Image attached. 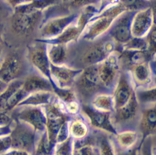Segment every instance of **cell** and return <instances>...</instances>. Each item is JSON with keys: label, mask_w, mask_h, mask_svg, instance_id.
<instances>
[{"label": "cell", "mask_w": 156, "mask_h": 155, "mask_svg": "<svg viewBox=\"0 0 156 155\" xmlns=\"http://www.w3.org/2000/svg\"><path fill=\"white\" fill-rule=\"evenodd\" d=\"M72 89L80 104H90L91 99L100 93H112L101 84L98 75V64L83 69Z\"/></svg>", "instance_id": "obj_1"}, {"label": "cell", "mask_w": 156, "mask_h": 155, "mask_svg": "<svg viewBox=\"0 0 156 155\" xmlns=\"http://www.w3.org/2000/svg\"><path fill=\"white\" fill-rule=\"evenodd\" d=\"M125 10L121 4L117 3L98 12L87 24L79 41H94L105 35L115 19Z\"/></svg>", "instance_id": "obj_2"}, {"label": "cell", "mask_w": 156, "mask_h": 155, "mask_svg": "<svg viewBox=\"0 0 156 155\" xmlns=\"http://www.w3.org/2000/svg\"><path fill=\"white\" fill-rule=\"evenodd\" d=\"M44 12L27 7L26 4L14 8V12L10 17L12 30L18 34L30 33L41 23Z\"/></svg>", "instance_id": "obj_3"}, {"label": "cell", "mask_w": 156, "mask_h": 155, "mask_svg": "<svg viewBox=\"0 0 156 155\" xmlns=\"http://www.w3.org/2000/svg\"><path fill=\"white\" fill-rule=\"evenodd\" d=\"M39 136L40 133L36 132L30 125L13 119L10 134L13 149L22 150L32 155L35 150Z\"/></svg>", "instance_id": "obj_4"}, {"label": "cell", "mask_w": 156, "mask_h": 155, "mask_svg": "<svg viewBox=\"0 0 156 155\" xmlns=\"http://www.w3.org/2000/svg\"><path fill=\"white\" fill-rule=\"evenodd\" d=\"M90 42L91 45L84 49L80 59L81 63L85 65L84 68L101 63L111 53L116 51V44L107 33Z\"/></svg>", "instance_id": "obj_5"}, {"label": "cell", "mask_w": 156, "mask_h": 155, "mask_svg": "<svg viewBox=\"0 0 156 155\" xmlns=\"http://www.w3.org/2000/svg\"><path fill=\"white\" fill-rule=\"evenodd\" d=\"M140 111V106L135 94L126 104L113 110L111 114V119L117 132H118L119 128H125L123 131L136 130L133 126L136 124V128L138 126Z\"/></svg>", "instance_id": "obj_6"}, {"label": "cell", "mask_w": 156, "mask_h": 155, "mask_svg": "<svg viewBox=\"0 0 156 155\" xmlns=\"http://www.w3.org/2000/svg\"><path fill=\"white\" fill-rule=\"evenodd\" d=\"M10 116L30 125L38 133H42L46 128V116L43 107L39 106H18L14 108Z\"/></svg>", "instance_id": "obj_7"}, {"label": "cell", "mask_w": 156, "mask_h": 155, "mask_svg": "<svg viewBox=\"0 0 156 155\" xmlns=\"http://www.w3.org/2000/svg\"><path fill=\"white\" fill-rule=\"evenodd\" d=\"M80 113L87 119L90 127L102 132L115 136L117 133L111 119L110 112H100L89 104H81Z\"/></svg>", "instance_id": "obj_8"}, {"label": "cell", "mask_w": 156, "mask_h": 155, "mask_svg": "<svg viewBox=\"0 0 156 155\" xmlns=\"http://www.w3.org/2000/svg\"><path fill=\"white\" fill-rule=\"evenodd\" d=\"M121 71V66L119 54L117 51L111 53L106 59L98 64V75L101 84L111 92H113Z\"/></svg>", "instance_id": "obj_9"}, {"label": "cell", "mask_w": 156, "mask_h": 155, "mask_svg": "<svg viewBox=\"0 0 156 155\" xmlns=\"http://www.w3.org/2000/svg\"><path fill=\"white\" fill-rule=\"evenodd\" d=\"M135 13L136 12L128 10L123 12L121 15H119L115 19L107 32V34L113 39L117 45L116 51L133 37L131 24Z\"/></svg>", "instance_id": "obj_10"}, {"label": "cell", "mask_w": 156, "mask_h": 155, "mask_svg": "<svg viewBox=\"0 0 156 155\" xmlns=\"http://www.w3.org/2000/svg\"><path fill=\"white\" fill-rule=\"evenodd\" d=\"M27 58L29 63L37 72L51 82L50 62L47 55V44L35 41L28 46Z\"/></svg>", "instance_id": "obj_11"}, {"label": "cell", "mask_w": 156, "mask_h": 155, "mask_svg": "<svg viewBox=\"0 0 156 155\" xmlns=\"http://www.w3.org/2000/svg\"><path fill=\"white\" fill-rule=\"evenodd\" d=\"M127 71L129 72L134 89L155 86V58L136 65Z\"/></svg>", "instance_id": "obj_12"}, {"label": "cell", "mask_w": 156, "mask_h": 155, "mask_svg": "<svg viewBox=\"0 0 156 155\" xmlns=\"http://www.w3.org/2000/svg\"><path fill=\"white\" fill-rule=\"evenodd\" d=\"M23 61L15 54H8L0 62V81L6 84L18 79H23L28 74Z\"/></svg>", "instance_id": "obj_13"}, {"label": "cell", "mask_w": 156, "mask_h": 155, "mask_svg": "<svg viewBox=\"0 0 156 155\" xmlns=\"http://www.w3.org/2000/svg\"><path fill=\"white\" fill-rule=\"evenodd\" d=\"M134 94L135 89L129 72L125 70H121L117 83L112 92L114 109L121 108L126 104Z\"/></svg>", "instance_id": "obj_14"}, {"label": "cell", "mask_w": 156, "mask_h": 155, "mask_svg": "<svg viewBox=\"0 0 156 155\" xmlns=\"http://www.w3.org/2000/svg\"><path fill=\"white\" fill-rule=\"evenodd\" d=\"M78 14H69L59 16L56 18L48 20L39 29V36L41 39H49L61 33L71 24L75 23Z\"/></svg>", "instance_id": "obj_15"}, {"label": "cell", "mask_w": 156, "mask_h": 155, "mask_svg": "<svg viewBox=\"0 0 156 155\" xmlns=\"http://www.w3.org/2000/svg\"><path fill=\"white\" fill-rule=\"evenodd\" d=\"M154 24V13L151 6L138 10L135 13L132 20V35L134 37L144 38Z\"/></svg>", "instance_id": "obj_16"}, {"label": "cell", "mask_w": 156, "mask_h": 155, "mask_svg": "<svg viewBox=\"0 0 156 155\" xmlns=\"http://www.w3.org/2000/svg\"><path fill=\"white\" fill-rule=\"evenodd\" d=\"M83 69L74 68L69 66H55L50 63L51 83L60 88H72L75 79Z\"/></svg>", "instance_id": "obj_17"}, {"label": "cell", "mask_w": 156, "mask_h": 155, "mask_svg": "<svg viewBox=\"0 0 156 155\" xmlns=\"http://www.w3.org/2000/svg\"><path fill=\"white\" fill-rule=\"evenodd\" d=\"M156 128V105L147 106L141 108L140 116L138 122L139 133L140 134V144L147 138L155 136Z\"/></svg>", "instance_id": "obj_18"}, {"label": "cell", "mask_w": 156, "mask_h": 155, "mask_svg": "<svg viewBox=\"0 0 156 155\" xmlns=\"http://www.w3.org/2000/svg\"><path fill=\"white\" fill-rule=\"evenodd\" d=\"M22 87L28 94L37 91H52L51 82L37 71L29 73L24 78Z\"/></svg>", "instance_id": "obj_19"}, {"label": "cell", "mask_w": 156, "mask_h": 155, "mask_svg": "<svg viewBox=\"0 0 156 155\" xmlns=\"http://www.w3.org/2000/svg\"><path fill=\"white\" fill-rule=\"evenodd\" d=\"M68 134L73 140H81L90 136V125L81 113L71 116L68 120Z\"/></svg>", "instance_id": "obj_20"}, {"label": "cell", "mask_w": 156, "mask_h": 155, "mask_svg": "<svg viewBox=\"0 0 156 155\" xmlns=\"http://www.w3.org/2000/svg\"><path fill=\"white\" fill-rule=\"evenodd\" d=\"M80 36H81V33L75 22L55 37L49 38V39L38 38L36 41L45 44H62V45L68 46L70 44L79 41Z\"/></svg>", "instance_id": "obj_21"}, {"label": "cell", "mask_w": 156, "mask_h": 155, "mask_svg": "<svg viewBox=\"0 0 156 155\" xmlns=\"http://www.w3.org/2000/svg\"><path fill=\"white\" fill-rule=\"evenodd\" d=\"M117 52L119 54L121 66H125V69H124L125 71H129L131 67H134L136 65L155 58V56H151L147 51L121 50Z\"/></svg>", "instance_id": "obj_22"}, {"label": "cell", "mask_w": 156, "mask_h": 155, "mask_svg": "<svg viewBox=\"0 0 156 155\" xmlns=\"http://www.w3.org/2000/svg\"><path fill=\"white\" fill-rule=\"evenodd\" d=\"M47 55L50 63L55 66H67L69 61L68 46L47 44Z\"/></svg>", "instance_id": "obj_23"}, {"label": "cell", "mask_w": 156, "mask_h": 155, "mask_svg": "<svg viewBox=\"0 0 156 155\" xmlns=\"http://www.w3.org/2000/svg\"><path fill=\"white\" fill-rule=\"evenodd\" d=\"M113 137L117 145L124 151L133 149L138 143L139 140H141L140 134L137 130H125L118 132Z\"/></svg>", "instance_id": "obj_24"}, {"label": "cell", "mask_w": 156, "mask_h": 155, "mask_svg": "<svg viewBox=\"0 0 156 155\" xmlns=\"http://www.w3.org/2000/svg\"><path fill=\"white\" fill-rule=\"evenodd\" d=\"M55 98V95L52 91H37L28 94L26 98L18 104V106L43 107L51 104Z\"/></svg>", "instance_id": "obj_25"}, {"label": "cell", "mask_w": 156, "mask_h": 155, "mask_svg": "<svg viewBox=\"0 0 156 155\" xmlns=\"http://www.w3.org/2000/svg\"><path fill=\"white\" fill-rule=\"evenodd\" d=\"M90 105L94 109L104 112H112L114 109L112 93H100L91 99Z\"/></svg>", "instance_id": "obj_26"}, {"label": "cell", "mask_w": 156, "mask_h": 155, "mask_svg": "<svg viewBox=\"0 0 156 155\" xmlns=\"http://www.w3.org/2000/svg\"><path fill=\"white\" fill-rule=\"evenodd\" d=\"M72 155H98V145L91 142L89 136L81 140H73Z\"/></svg>", "instance_id": "obj_27"}, {"label": "cell", "mask_w": 156, "mask_h": 155, "mask_svg": "<svg viewBox=\"0 0 156 155\" xmlns=\"http://www.w3.org/2000/svg\"><path fill=\"white\" fill-rule=\"evenodd\" d=\"M135 95L140 108L153 105L156 103L155 86L147 88L135 89Z\"/></svg>", "instance_id": "obj_28"}, {"label": "cell", "mask_w": 156, "mask_h": 155, "mask_svg": "<svg viewBox=\"0 0 156 155\" xmlns=\"http://www.w3.org/2000/svg\"><path fill=\"white\" fill-rule=\"evenodd\" d=\"M81 9L82 10L78 14V17L75 21V25L82 34L83 30H85L86 26H87V24L89 23L90 21L98 13V7L94 5H88Z\"/></svg>", "instance_id": "obj_29"}, {"label": "cell", "mask_w": 156, "mask_h": 155, "mask_svg": "<svg viewBox=\"0 0 156 155\" xmlns=\"http://www.w3.org/2000/svg\"><path fill=\"white\" fill-rule=\"evenodd\" d=\"M55 148L50 143L47 133L44 131L40 134L35 150L32 155H53Z\"/></svg>", "instance_id": "obj_30"}, {"label": "cell", "mask_w": 156, "mask_h": 155, "mask_svg": "<svg viewBox=\"0 0 156 155\" xmlns=\"http://www.w3.org/2000/svg\"><path fill=\"white\" fill-rule=\"evenodd\" d=\"M98 155H117L114 144L109 136L101 134L98 139Z\"/></svg>", "instance_id": "obj_31"}, {"label": "cell", "mask_w": 156, "mask_h": 155, "mask_svg": "<svg viewBox=\"0 0 156 155\" xmlns=\"http://www.w3.org/2000/svg\"><path fill=\"white\" fill-rule=\"evenodd\" d=\"M121 50L147 51V44L145 37L138 38L133 37L127 43L119 48L117 51H121Z\"/></svg>", "instance_id": "obj_32"}, {"label": "cell", "mask_w": 156, "mask_h": 155, "mask_svg": "<svg viewBox=\"0 0 156 155\" xmlns=\"http://www.w3.org/2000/svg\"><path fill=\"white\" fill-rule=\"evenodd\" d=\"M119 3L128 11L136 12L149 6L148 0H119Z\"/></svg>", "instance_id": "obj_33"}, {"label": "cell", "mask_w": 156, "mask_h": 155, "mask_svg": "<svg viewBox=\"0 0 156 155\" xmlns=\"http://www.w3.org/2000/svg\"><path fill=\"white\" fill-rule=\"evenodd\" d=\"M73 139L69 137L65 141L56 145L53 155H72Z\"/></svg>", "instance_id": "obj_34"}, {"label": "cell", "mask_w": 156, "mask_h": 155, "mask_svg": "<svg viewBox=\"0 0 156 155\" xmlns=\"http://www.w3.org/2000/svg\"><path fill=\"white\" fill-rule=\"evenodd\" d=\"M147 44V52L151 57L155 56L156 51V26L154 24L147 35L145 37Z\"/></svg>", "instance_id": "obj_35"}, {"label": "cell", "mask_w": 156, "mask_h": 155, "mask_svg": "<svg viewBox=\"0 0 156 155\" xmlns=\"http://www.w3.org/2000/svg\"><path fill=\"white\" fill-rule=\"evenodd\" d=\"M14 12V8L6 2V0H0V24H3L4 21L10 18Z\"/></svg>", "instance_id": "obj_36"}, {"label": "cell", "mask_w": 156, "mask_h": 155, "mask_svg": "<svg viewBox=\"0 0 156 155\" xmlns=\"http://www.w3.org/2000/svg\"><path fill=\"white\" fill-rule=\"evenodd\" d=\"M69 6L71 8H83L88 5H94L98 7L100 5V0H68Z\"/></svg>", "instance_id": "obj_37"}, {"label": "cell", "mask_w": 156, "mask_h": 155, "mask_svg": "<svg viewBox=\"0 0 156 155\" xmlns=\"http://www.w3.org/2000/svg\"><path fill=\"white\" fill-rule=\"evenodd\" d=\"M12 149V143L10 135L0 138V155L4 154Z\"/></svg>", "instance_id": "obj_38"}, {"label": "cell", "mask_w": 156, "mask_h": 155, "mask_svg": "<svg viewBox=\"0 0 156 155\" xmlns=\"http://www.w3.org/2000/svg\"><path fill=\"white\" fill-rule=\"evenodd\" d=\"M12 121H13V119L10 113L0 111V126L9 124Z\"/></svg>", "instance_id": "obj_39"}, {"label": "cell", "mask_w": 156, "mask_h": 155, "mask_svg": "<svg viewBox=\"0 0 156 155\" xmlns=\"http://www.w3.org/2000/svg\"><path fill=\"white\" fill-rule=\"evenodd\" d=\"M11 126L12 122L6 125L0 126V138L10 135V132H11Z\"/></svg>", "instance_id": "obj_40"}, {"label": "cell", "mask_w": 156, "mask_h": 155, "mask_svg": "<svg viewBox=\"0 0 156 155\" xmlns=\"http://www.w3.org/2000/svg\"><path fill=\"white\" fill-rule=\"evenodd\" d=\"M31 1L32 0H6V2L13 8H15L18 6L23 5V4L28 3V2H31Z\"/></svg>", "instance_id": "obj_41"}, {"label": "cell", "mask_w": 156, "mask_h": 155, "mask_svg": "<svg viewBox=\"0 0 156 155\" xmlns=\"http://www.w3.org/2000/svg\"><path fill=\"white\" fill-rule=\"evenodd\" d=\"M2 155H31L28 152L22 150H18V149H10L9 151L5 153Z\"/></svg>", "instance_id": "obj_42"}, {"label": "cell", "mask_w": 156, "mask_h": 155, "mask_svg": "<svg viewBox=\"0 0 156 155\" xmlns=\"http://www.w3.org/2000/svg\"><path fill=\"white\" fill-rule=\"evenodd\" d=\"M2 31H3V24H0V62L2 60Z\"/></svg>", "instance_id": "obj_43"}, {"label": "cell", "mask_w": 156, "mask_h": 155, "mask_svg": "<svg viewBox=\"0 0 156 155\" xmlns=\"http://www.w3.org/2000/svg\"><path fill=\"white\" fill-rule=\"evenodd\" d=\"M8 84H6V83H4L3 82H2V81H0V94L2 93V91L6 89V86H7Z\"/></svg>", "instance_id": "obj_44"}, {"label": "cell", "mask_w": 156, "mask_h": 155, "mask_svg": "<svg viewBox=\"0 0 156 155\" xmlns=\"http://www.w3.org/2000/svg\"><path fill=\"white\" fill-rule=\"evenodd\" d=\"M136 155H140V150H138V151L136 153Z\"/></svg>", "instance_id": "obj_45"}, {"label": "cell", "mask_w": 156, "mask_h": 155, "mask_svg": "<svg viewBox=\"0 0 156 155\" xmlns=\"http://www.w3.org/2000/svg\"><path fill=\"white\" fill-rule=\"evenodd\" d=\"M148 1H149V0H148Z\"/></svg>", "instance_id": "obj_46"}]
</instances>
